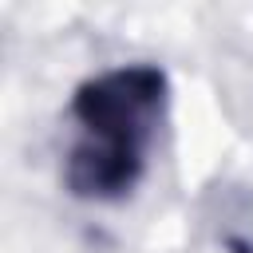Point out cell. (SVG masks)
<instances>
[{
  "label": "cell",
  "instance_id": "6da1fadb",
  "mask_svg": "<svg viewBox=\"0 0 253 253\" xmlns=\"http://www.w3.org/2000/svg\"><path fill=\"white\" fill-rule=\"evenodd\" d=\"M166 71L154 63H119L75 87L67 119L71 146L63 186L79 202H119L146 174L150 146L166 115Z\"/></svg>",
  "mask_w": 253,
  "mask_h": 253
}]
</instances>
